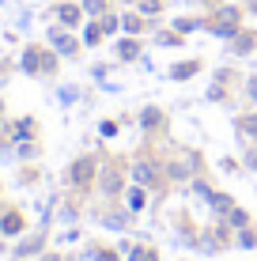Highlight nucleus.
Wrapping results in <instances>:
<instances>
[{
    "label": "nucleus",
    "mask_w": 257,
    "mask_h": 261,
    "mask_svg": "<svg viewBox=\"0 0 257 261\" xmlns=\"http://www.w3.org/2000/svg\"><path fill=\"white\" fill-rule=\"evenodd\" d=\"M246 129H250V133H257V118H250V121H246Z\"/></svg>",
    "instance_id": "obj_2"
},
{
    "label": "nucleus",
    "mask_w": 257,
    "mask_h": 261,
    "mask_svg": "<svg viewBox=\"0 0 257 261\" xmlns=\"http://www.w3.org/2000/svg\"><path fill=\"white\" fill-rule=\"evenodd\" d=\"M72 178H76V182H87V178H91V163H76Z\"/></svg>",
    "instance_id": "obj_1"
}]
</instances>
